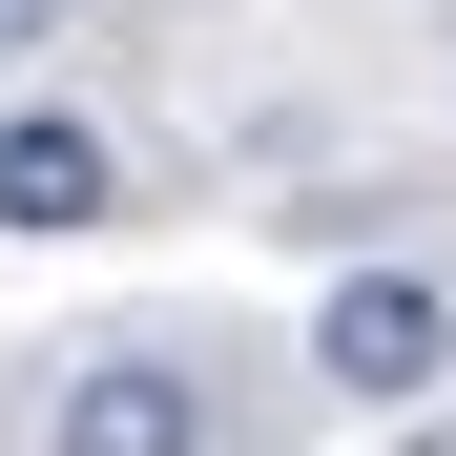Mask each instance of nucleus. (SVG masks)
I'll list each match as a JSON object with an SVG mask.
<instances>
[{
  "mask_svg": "<svg viewBox=\"0 0 456 456\" xmlns=\"http://www.w3.org/2000/svg\"><path fill=\"white\" fill-rule=\"evenodd\" d=\"M312 353H332V395H436V373H456V312H436L415 270H353L332 312H312Z\"/></svg>",
  "mask_w": 456,
  "mask_h": 456,
  "instance_id": "f03ea898",
  "label": "nucleus"
},
{
  "mask_svg": "<svg viewBox=\"0 0 456 456\" xmlns=\"http://www.w3.org/2000/svg\"><path fill=\"white\" fill-rule=\"evenodd\" d=\"M42 456H208V373L187 353H84L62 415H42Z\"/></svg>",
  "mask_w": 456,
  "mask_h": 456,
  "instance_id": "f257e3e1",
  "label": "nucleus"
},
{
  "mask_svg": "<svg viewBox=\"0 0 456 456\" xmlns=\"http://www.w3.org/2000/svg\"><path fill=\"white\" fill-rule=\"evenodd\" d=\"M42 21H62V0H0V42H42Z\"/></svg>",
  "mask_w": 456,
  "mask_h": 456,
  "instance_id": "20e7f679",
  "label": "nucleus"
},
{
  "mask_svg": "<svg viewBox=\"0 0 456 456\" xmlns=\"http://www.w3.org/2000/svg\"><path fill=\"white\" fill-rule=\"evenodd\" d=\"M104 208H125V167L84 104H0V228H104Z\"/></svg>",
  "mask_w": 456,
  "mask_h": 456,
  "instance_id": "7ed1b4c3",
  "label": "nucleus"
}]
</instances>
